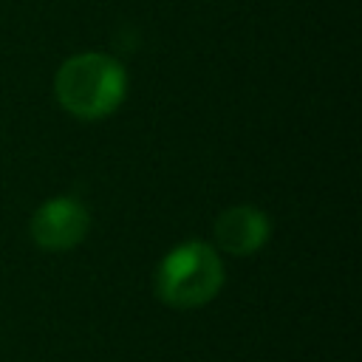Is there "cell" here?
<instances>
[{
  "label": "cell",
  "mask_w": 362,
  "mask_h": 362,
  "mask_svg": "<svg viewBox=\"0 0 362 362\" xmlns=\"http://www.w3.org/2000/svg\"><path fill=\"white\" fill-rule=\"evenodd\" d=\"M54 90L62 110L76 119L96 122L122 105L127 93V74L122 62L107 54H76L59 65Z\"/></svg>",
  "instance_id": "cell-1"
},
{
  "label": "cell",
  "mask_w": 362,
  "mask_h": 362,
  "mask_svg": "<svg viewBox=\"0 0 362 362\" xmlns=\"http://www.w3.org/2000/svg\"><path fill=\"white\" fill-rule=\"evenodd\" d=\"M223 286V263L209 243L187 240L164 255L156 269V294L170 308H198Z\"/></svg>",
  "instance_id": "cell-2"
},
{
  "label": "cell",
  "mask_w": 362,
  "mask_h": 362,
  "mask_svg": "<svg viewBox=\"0 0 362 362\" xmlns=\"http://www.w3.org/2000/svg\"><path fill=\"white\" fill-rule=\"evenodd\" d=\"M90 226V215L85 204L74 195H57L37 206L31 218V238L40 249L65 252L74 249Z\"/></svg>",
  "instance_id": "cell-3"
},
{
  "label": "cell",
  "mask_w": 362,
  "mask_h": 362,
  "mask_svg": "<svg viewBox=\"0 0 362 362\" xmlns=\"http://www.w3.org/2000/svg\"><path fill=\"white\" fill-rule=\"evenodd\" d=\"M269 232H272L269 218L260 209L249 206V204L229 206L215 221V240H218V246L223 252H229V255H238V257L257 252L269 240Z\"/></svg>",
  "instance_id": "cell-4"
}]
</instances>
